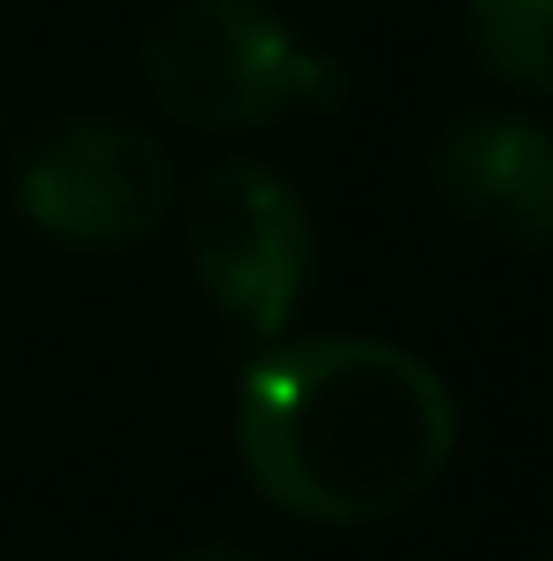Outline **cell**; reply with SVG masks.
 Masks as SVG:
<instances>
[{"instance_id":"1","label":"cell","mask_w":553,"mask_h":561,"mask_svg":"<svg viewBox=\"0 0 553 561\" xmlns=\"http://www.w3.org/2000/svg\"><path fill=\"white\" fill-rule=\"evenodd\" d=\"M456 394L417 350L371 334L280 342L235 387L243 478L303 524H387L440 485L456 456Z\"/></svg>"},{"instance_id":"2","label":"cell","mask_w":553,"mask_h":561,"mask_svg":"<svg viewBox=\"0 0 553 561\" xmlns=\"http://www.w3.org/2000/svg\"><path fill=\"white\" fill-rule=\"evenodd\" d=\"M145 84L168 122L205 137L326 114L349 99L342 61L311 54L266 0H168L145 31Z\"/></svg>"},{"instance_id":"3","label":"cell","mask_w":553,"mask_h":561,"mask_svg":"<svg viewBox=\"0 0 553 561\" xmlns=\"http://www.w3.org/2000/svg\"><path fill=\"white\" fill-rule=\"evenodd\" d=\"M175 197H183V183H175L168 145L114 114L46 122L15 160L23 220L61 251H129L168 228Z\"/></svg>"},{"instance_id":"4","label":"cell","mask_w":553,"mask_h":561,"mask_svg":"<svg viewBox=\"0 0 553 561\" xmlns=\"http://www.w3.org/2000/svg\"><path fill=\"white\" fill-rule=\"evenodd\" d=\"M189 266L205 280L212 311L251 334H280L311 288V205L266 160H220L189 183L183 205Z\"/></svg>"},{"instance_id":"5","label":"cell","mask_w":553,"mask_h":561,"mask_svg":"<svg viewBox=\"0 0 553 561\" xmlns=\"http://www.w3.org/2000/svg\"><path fill=\"white\" fill-rule=\"evenodd\" d=\"M433 190L462 228L500 251H546L553 236V137L539 114H456L433 145Z\"/></svg>"},{"instance_id":"6","label":"cell","mask_w":553,"mask_h":561,"mask_svg":"<svg viewBox=\"0 0 553 561\" xmlns=\"http://www.w3.org/2000/svg\"><path fill=\"white\" fill-rule=\"evenodd\" d=\"M546 38H553V0H470V54L508 92L539 99L553 84Z\"/></svg>"},{"instance_id":"7","label":"cell","mask_w":553,"mask_h":561,"mask_svg":"<svg viewBox=\"0 0 553 561\" xmlns=\"http://www.w3.org/2000/svg\"><path fill=\"white\" fill-rule=\"evenodd\" d=\"M168 561H258L251 547H228V539H212V547H183V554H168Z\"/></svg>"}]
</instances>
